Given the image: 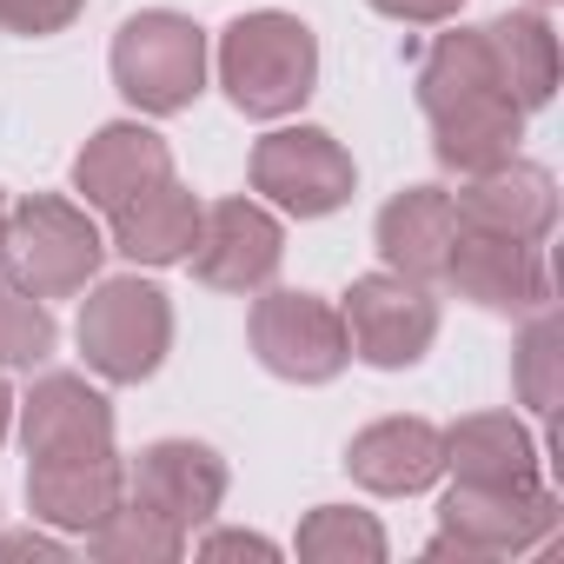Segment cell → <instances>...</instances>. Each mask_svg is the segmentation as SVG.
I'll list each match as a JSON object with an SVG mask.
<instances>
[{"label":"cell","mask_w":564,"mask_h":564,"mask_svg":"<svg viewBox=\"0 0 564 564\" xmlns=\"http://www.w3.org/2000/svg\"><path fill=\"white\" fill-rule=\"evenodd\" d=\"M213 67H219L226 100L246 120H286L319 87V34L286 8H259L219 34Z\"/></svg>","instance_id":"1"},{"label":"cell","mask_w":564,"mask_h":564,"mask_svg":"<svg viewBox=\"0 0 564 564\" xmlns=\"http://www.w3.org/2000/svg\"><path fill=\"white\" fill-rule=\"evenodd\" d=\"M100 259L107 239L80 199L28 193L21 206H8V226H0V279L8 286L34 300H74L100 279Z\"/></svg>","instance_id":"2"},{"label":"cell","mask_w":564,"mask_h":564,"mask_svg":"<svg viewBox=\"0 0 564 564\" xmlns=\"http://www.w3.org/2000/svg\"><path fill=\"white\" fill-rule=\"evenodd\" d=\"M74 339H80L87 372H100L107 386H147L173 352V300L140 272L100 279L80 300Z\"/></svg>","instance_id":"3"},{"label":"cell","mask_w":564,"mask_h":564,"mask_svg":"<svg viewBox=\"0 0 564 564\" xmlns=\"http://www.w3.org/2000/svg\"><path fill=\"white\" fill-rule=\"evenodd\" d=\"M107 67H113V87H120L127 107L166 120V113H186V107L206 94L213 47H206V28H199L193 14L147 8V14L120 21Z\"/></svg>","instance_id":"4"},{"label":"cell","mask_w":564,"mask_h":564,"mask_svg":"<svg viewBox=\"0 0 564 564\" xmlns=\"http://www.w3.org/2000/svg\"><path fill=\"white\" fill-rule=\"evenodd\" d=\"M557 531V491L531 485H458L438 498V538L425 557H524Z\"/></svg>","instance_id":"5"},{"label":"cell","mask_w":564,"mask_h":564,"mask_svg":"<svg viewBox=\"0 0 564 564\" xmlns=\"http://www.w3.org/2000/svg\"><path fill=\"white\" fill-rule=\"evenodd\" d=\"M246 339H252V359L286 386H333L352 366L339 306L319 293H293V286H272V293L259 286Z\"/></svg>","instance_id":"6"},{"label":"cell","mask_w":564,"mask_h":564,"mask_svg":"<svg viewBox=\"0 0 564 564\" xmlns=\"http://www.w3.org/2000/svg\"><path fill=\"white\" fill-rule=\"evenodd\" d=\"M359 166L326 127H272L252 147V193L286 219H326L352 199Z\"/></svg>","instance_id":"7"},{"label":"cell","mask_w":564,"mask_h":564,"mask_svg":"<svg viewBox=\"0 0 564 564\" xmlns=\"http://www.w3.org/2000/svg\"><path fill=\"white\" fill-rule=\"evenodd\" d=\"M339 319H346L352 359H366L372 372H405L438 339V300L419 286V279H399V272L352 279L346 300H339Z\"/></svg>","instance_id":"8"},{"label":"cell","mask_w":564,"mask_h":564,"mask_svg":"<svg viewBox=\"0 0 564 564\" xmlns=\"http://www.w3.org/2000/svg\"><path fill=\"white\" fill-rule=\"evenodd\" d=\"M279 259H286V226H279V213L265 199H246V193L213 199L199 213V239L186 252L193 279L213 286V293H259V286H272Z\"/></svg>","instance_id":"9"},{"label":"cell","mask_w":564,"mask_h":564,"mask_svg":"<svg viewBox=\"0 0 564 564\" xmlns=\"http://www.w3.org/2000/svg\"><path fill=\"white\" fill-rule=\"evenodd\" d=\"M445 286L485 313H538L551 306V272H544V252L531 239H505V232H478V226H458L452 252H445Z\"/></svg>","instance_id":"10"},{"label":"cell","mask_w":564,"mask_h":564,"mask_svg":"<svg viewBox=\"0 0 564 564\" xmlns=\"http://www.w3.org/2000/svg\"><path fill=\"white\" fill-rule=\"evenodd\" d=\"M226 485H232L226 458H219L213 445H199V438H153V445L127 465V498H140L147 511H160V518L180 524L186 538L219 518Z\"/></svg>","instance_id":"11"},{"label":"cell","mask_w":564,"mask_h":564,"mask_svg":"<svg viewBox=\"0 0 564 564\" xmlns=\"http://www.w3.org/2000/svg\"><path fill=\"white\" fill-rule=\"evenodd\" d=\"M173 180V147L147 120H107L80 153H74V193L87 213H120L147 186Z\"/></svg>","instance_id":"12"},{"label":"cell","mask_w":564,"mask_h":564,"mask_svg":"<svg viewBox=\"0 0 564 564\" xmlns=\"http://www.w3.org/2000/svg\"><path fill=\"white\" fill-rule=\"evenodd\" d=\"M21 412V445L28 458H87V452H113V405L100 386L74 379V372H47L34 379L28 399H14Z\"/></svg>","instance_id":"13"},{"label":"cell","mask_w":564,"mask_h":564,"mask_svg":"<svg viewBox=\"0 0 564 564\" xmlns=\"http://www.w3.org/2000/svg\"><path fill=\"white\" fill-rule=\"evenodd\" d=\"M346 471L379 498H412L445 478V432L432 419H372L346 445Z\"/></svg>","instance_id":"14"},{"label":"cell","mask_w":564,"mask_h":564,"mask_svg":"<svg viewBox=\"0 0 564 564\" xmlns=\"http://www.w3.org/2000/svg\"><path fill=\"white\" fill-rule=\"evenodd\" d=\"M120 498H127V465H120V452L34 458V465H28V511H34V524H47V531L87 538Z\"/></svg>","instance_id":"15"},{"label":"cell","mask_w":564,"mask_h":564,"mask_svg":"<svg viewBox=\"0 0 564 564\" xmlns=\"http://www.w3.org/2000/svg\"><path fill=\"white\" fill-rule=\"evenodd\" d=\"M452 199H458V226H478V232L544 246L557 226V180L531 160H505L491 173H471Z\"/></svg>","instance_id":"16"},{"label":"cell","mask_w":564,"mask_h":564,"mask_svg":"<svg viewBox=\"0 0 564 564\" xmlns=\"http://www.w3.org/2000/svg\"><path fill=\"white\" fill-rule=\"evenodd\" d=\"M452 239H458V199L445 186H405L379 206V259L399 279L438 286Z\"/></svg>","instance_id":"17"},{"label":"cell","mask_w":564,"mask_h":564,"mask_svg":"<svg viewBox=\"0 0 564 564\" xmlns=\"http://www.w3.org/2000/svg\"><path fill=\"white\" fill-rule=\"evenodd\" d=\"M518 140H524V107L511 94H478V100H458V107L432 113V153L458 180L518 160Z\"/></svg>","instance_id":"18"},{"label":"cell","mask_w":564,"mask_h":564,"mask_svg":"<svg viewBox=\"0 0 564 564\" xmlns=\"http://www.w3.org/2000/svg\"><path fill=\"white\" fill-rule=\"evenodd\" d=\"M199 213L206 206L193 199V186L160 180L140 199H127L120 213H107L113 219V252L133 259V265H186V252L199 239Z\"/></svg>","instance_id":"19"},{"label":"cell","mask_w":564,"mask_h":564,"mask_svg":"<svg viewBox=\"0 0 564 564\" xmlns=\"http://www.w3.org/2000/svg\"><path fill=\"white\" fill-rule=\"evenodd\" d=\"M445 471L458 485H531L538 471V438L518 412H471L445 432Z\"/></svg>","instance_id":"20"},{"label":"cell","mask_w":564,"mask_h":564,"mask_svg":"<svg viewBox=\"0 0 564 564\" xmlns=\"http://www.w3.org/2000/svg\"><path fill=\"white\" fill-rule=\"evenodd\" d=\"M485 47H491L498 87H505L524 113L551 107L564 61H557V34H551V21H544V14H531V8H524V14H498V21L485 28Z\"/></svg>","instance_id":"21"},{"label":"cell","mask_w":564,"mask_h":564,"mask_svg":"<svg viewBox=\"0 0 564 564\" xmlns=\"http://www.w3.org/2000/svg\"><path fill=\"white\" fill-rule=\"evenodd\" d=\"M478 94H505L498 67H491V47H485V28L438 34L432 54L419 61V107H425V120L458 107V100H478Z\"/></svg>","instance_id":"22"},{"label":"cell","mask_w":564,"mask_h":564,"mask_svg":"<svg viewBox=\"0 0 564 564\" xmlns=\"http://www.w3.org/2000/svg\"><path fill=\"white\" fill-rule=\"evenodd\" d=\"M186 531L180 524H166L160 511H147L140 498H120L94 531H87V551L100 557V564H173V557H186Z\"/></svg>","instance_id":"23"},{"label":"cell","mask_w":564,"mask_h":564,"mask_svg":"<svg viewBox=\"0 0 564 564\" xmlns=\"http://www.w3.org/2000/svg\"><path fill=\"white\" fill-rule=\"evenodd\" d=\"M293 551L306 564H386L392 538L359 505H313L306 524H300V538H293Z\"/></svg>","instance_id":"24"},{"label":"cell","mask_w":564,"mask_h":564,"mask_svg":"<svg viewBox=\"0 0 564 564\" xmlns=\"http://www.w3.org/2000/svg\"><path fill=\"white\" fill-rule=\"evenodd\" d=\"M511 386L538 419H557V405H564V326L551 306L524 313V333L511 352Z\"/></svg>","instance_id":"25"},{"label":"cell","mask_w":564,"mask_h":564,"mask_svg":"<svg viewBox=\"0 0 564 564\" xmlns=\"http://www.w3.org/2000/svg\"><path fill=\"white\" fill-rule=\"evenodd\" d=\"M54 339H61V326H54L47 300H34V293H21V286L0 279V366H14V372L41 366L54 352Z\"/></svg>","instance_id":"26"},{"label":"cell","mask_w":564,"mask_h":564,"mask_svg":"<svg viewBox=\"0 0 564 564\" xmlns=\"http://www.w3.org/2000/svg\"><path fill=\"white\" fill-rule=\"evenodd\" d=\"M80 14H87V0H0V34L47 41V34H67Z\"/></svg>","instance_id":"27"},{"label":"cell","mask_w":564,"mask_h":564,"mask_svg":"<svg viewBox=\"0 0 564 564\" xmlns=\"http://www.w3.org/2000/svg\"><path fill=\"white\" fill-rule=\"evenodd\" d=\"M366 8L399 21V28H445V21H458L465 0H366Z\"/></svg>","instance_id":"28"},{"label":"cell","mask_w":564,"mask_h":564,"mask_svg":"<svg viewBox=\"0 0 564 564\" xmlns=\"http://www.w3.org/2000/svg\"><path fill=\"white\" fill-rule=\"evenodd\" d=\"M193 551H199V557H279V544L259 538V531H206Z\"/></svg>","instance_id":"29"},{"label":"cell","mask_w":564,"mask_h":564,"mask_svg":"<svg viewBox=\"0 0 564 564\" xmlns=\"http://www.w3.org/2000/svg\"><path fill=\"white\" fill-rule=\"evenodd\" d=\"M0 557H67V538H47V531H14V538H0Z\"/></svg>","instance_id":"30"},{"label":"cell","mask_w":564,"mask_h":564,"mask_svg":"<svg viewBox=\"0 0 564 564\" xmlns=\"http://www.w3.org/2000/svg\"><path fill=\"white\" fill-rule=\"evenodd\" d=\"M14 432V392H8V379H0V438Z\"/></svg>","instance_id":"31"},{"label":"cell","mask_w":564,"mask_h":564,"mask_svg":"<svg viewBox=\"0 0 564 564\" xmlns=\"http://www.w3.org/2000/svg\"><path fill=\"white\" fill-rule=\"evenodd\" d=\"M0 226H8V193H0Z\"/></svg>","instance_id":"32"},{"label":"cell","mask_w":564,"mask_h":564,"mask_svg":"<svg viewBox=\"0 0 564 564\" xmlns=\"http://www.w3.org/2000/svg\"><path fill=\"white\" fill-rule=\"evenodd\" d=\"M538 8H551V0H538Z\"/></svg>","instance_id":"33"}]
</instances>
